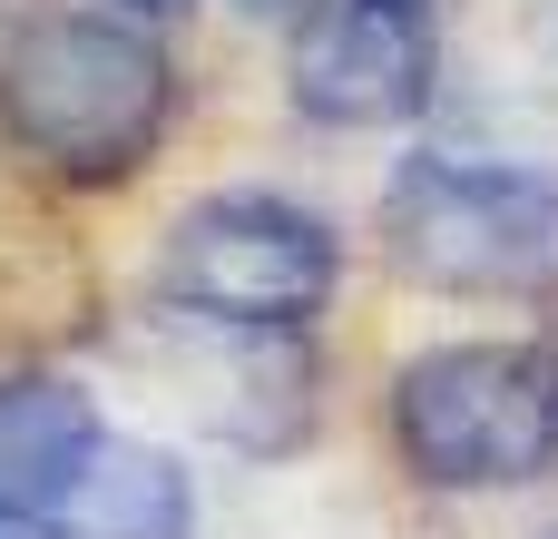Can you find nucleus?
<instances>
[{
	"label": "nucleus",
	"instance_id": "f257e3e1",
	"mask_svg": "<svg viewBox=\"0 0 558 539\" xmlns=\"http://www.w3.org/2000/svg\"><path fill=\"white\" fill-rule=\"evenodd\" d=\"M177 108L167 49L128 10H29L0 39V128L69 187H118L157 157Z\"/></svg>",
	"mask_w": 558,
	"mask_h": 539
},
{
	"label": "nucleus",
	"instance_id": "f03ea898",
	"mask_svg": "<svg viewBox=\"0 0 558 539\" xmlns=\"http://www.w3.org/2000/svg\"><path fill=\"white\" fill-rule=\"evenodd\" d=\"M383 255L432 295H539L558 285V187L539 167L422 147L383 187Z\"/></svg>",
	"mask_w": 558,
	"mask_h": 539
},
{
	"label": "nucleus",
	"instance_id": "7ed1b4c3",
	"mask_svg": "<svg viewBox=\"0 0 558 539\" xmlns=\"http://www.w3.org/2000/svg\"><path fill=\"white\" fill-rule=\"evenodd\" d=\"M392 442L432 491H520L558 462V363L539 344H432L392 373Z\"/></svg>",
	"mask_w": 558,
	"mask_h": 539
},
{
	"label": "nucleus",
	"instance_id": "20e7f679",
	"mask_svg": "<svg viewBox=\"0 0 558 539\" xmlns=\"http://www.w3.org/2000/svg\"><path fill=\"white\" fill-rule=\"evenodd\" d=\"M333 275H343V236L275 196V187H226V196H196L167 245H157V295L196 324H265V334H304L324 304H333Z\"/></svg>",
	"mask_w": 558,
	"mask_h": 539
},
{
	"label": "nucleus",
	"instance_id": "39448f33",
	"mask_svg": "<svg viewBox=\"0 0 558 539\" xmlns=\"http://www.w3.org/2000/svg\"><path fill=\"white\" fill-rule=\"evenodd\" d=\"M441 49L422 0H294L284 98L314 128H402L432 108Z\"/></svg>",
	"mask_w": 558,
	"mask_h": 539
},
{
	"label": "nucleus",
	"instance_id": "423d86ee",
	"mask_svg": "<svg viewBox=\"0 0 558 539\" xmlns=\"http://www.w3.org/2000/svg\"><path fill=\"white\" fill-rule=\"evenodd\" d=\"M98 452V403L59 373H10L0 383V520H39L69 501V481Z\"/></svg>",
	"mask_w": 558,
	"mask_h": 539
},
{
	"label": "nucleus",
	"instance_id": "0eeeda50",
	"mask_svg": "<svg viewBox=\"0 0 558 539\" xmlns=\"http://www.w3.org/2000/svg\"><path fill=\"white\" fill-rule=\"evenodd\" d=\"M69 530L78 539H196V491L157 442H108L88 452V471L69 481Z\"/></svg>",
	"mask_w": 558,
	"mask_h": 539
},
{
	"label": "nucleus",
	"instance_id": "6e6552de",
	"mask_svg": "<svg viewBox=\"0 0 558 539\" xmlns=\"http://www.w3.org/2000/svg\"><path fill=\"white\" fill-rule=\"evenodd\" d=\"M118 10H137V20H167V10H186V0H118Z\"/></svg>",
	"mask_w": 558,
	"mask_h": 539
},
{
	"label": "nucleus",
	"instance_id": "1a4fd4ad",
	"mask_svg": "<svg viewBox=\"0 0 558 539\" xmlns=\"http://www.w3.org/2000/svg\"><path fill=\"white\" fill-rule=\"evenodd\" d=\"M0 539H49V530L39 520H0Z\"/></svg>",
	"mask_w": 558,
	"mask_h": 539
},
{
	"label": "nucleus",
	"instance_id": "9d476101",
	"mask_svg": "<svg viewBox=\"0 0 558 539\" xmlns=\"http://www.w3.org/2000/svg\"><path fill=\"white\" fill-rule=\"evenodd\" d=\"M235 10H294V0H235Z\"/></svg>",
	"mask_w": 558,
	"mask_h": 539
},
{
	"label": "nucleus",
	"instance_id": "9b49d317",
	"mask_svg": "<svg viewBox=\"0 0 558 539\" xmlns=\"http://www.w3.org/2000/svg\"><path fill=\"white\" fill-rule=\"evenodd\" d=\"M549 539H558V530H549Z\"/></svg>",
	"mask_w": 558,
	"mask_h": 539
}]
</instances>
